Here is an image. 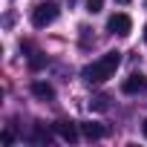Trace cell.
<instances>
[{"label":"cell","mask_w":147,"mask_h":147,"mask_svg":"<svg viewBox=\"0 0 147 147\" xmlns=\"http://www.w3.org/2000/svg\"><path fill=\"white\" fill-rule=\"evenodd\" d=\"M118 63H121V52H118V49H113V52L101 55L98 61H92L90 66H84V78H87L90 84H104L107 78H113V75H115Z\"/></svg>","instance_id":"cell-1"},{"label":"cell","mask_w":147,"mask_h":147,"mask_svg":"<svg viewBox=\"0 0 147 147\" xmlns=\"http://www.w3.org/2000/svg\"><path fill=\"white\" fill-rule=\"evenodd\" d=\"M58 18V0H40L32 9V26L35 29H46L49 23H55Z\"/></svg>","instance_id":"cell-2"},{"label":"cell","mask_w":147,"mask_h":147,"mask_svg":"<svg viewBox=\"0 0 147 147\" xmlns=\"http://www.w3.org/2000/svg\"><path fill=\"white\" fill-rule=\"evenodd\" d=\"M52 130H55V136H61V138L69 141V144H75V141H78V124H72V121H66V118L55 121Z\"/></svg>","instance_id":"cell-3"},{"label":"cell","mask_w":147,"mask_h":147,"mask_svg":"<svg viewBox=\"0 0 147 147\" xmlns=\"http://www.w3.org/2000/svg\"><path fill=\"white\" fill-rule=\"evenodd\" d=\"M107 29H110L113 35H121V38H124V35H130L133 20H130V15H121V12H118V15H113V18L107 20Z\"/></svg>","instance_id":"cell-4"},{"label":"cell","mask_w":147,"mask_h":147,"mask_svg":"<svg viewBox=\"0 0 147 147\" xmlns=\"http://www.w3.org/2000/svg\"><path fill=\"white\" fill-rule=\"evenodd\" d=\"M144 90V75H141V72H133V75L121 84V92L124 95H136V92H141Z\"/></svg>","instance_id":"cell-5"},{"label":"cell","mask_w":147,"mask_h":147,"mask_svg":"<svg viewBox=\"0 0 147 147\" xmlns=\"http://www.w3.org/2000/svg\"><path fill=\"white\" fill-rule=\"evenodd\" d=\"M32 95L40 98V101H52V98H55V90H52L46 81H35V84H32Z\"/></svg>","instance_id":"cell-6"},{"label":"cell","mask_w":147,"mask_h":147,"mask_svg":"<svg viewBox=\"0 0 147 147\" xmlns=\"http://www.w3.org/2000/svg\"><path fill=\"white\" fill-rule=\"evenodd\" d=\"M81 133H84L90 141H95V138H104L107 130H104L101 124H95V121H87V124H81Z\"/></svg>","instance_id":"cell-7"},{"label":"cell","mask_w":147,"mask_h":147,"mask_svg":"<svg viewBox=\"0 0 147 147\" xmlns=\"http://www.w3.org/2000/svg\"><path fill=\"white\" fill-rule=\"evenodd\" d=\"M110 104H107V95H95V98H90V110H98V113H104Z\"/></svg>","instance_id":"cell-8"},{"label":"cell","mask_w":147,"mask_h":147,"mask_svg":"<svg viewBox=\"0 0 147 147\" xmlns=\"http://www.w3.org/2000/svg\"><path fill=\"white\" fill-rule=\"evenodd\" d=\"M101 6H104V0H87V12H90V15L101 12Z\"/></svg>","instance_id":"cell-9"},{"label":"cell","mask_w":147,"mask_h":147,"mask_svg":"<svg viewBox=\"0 0 147 147\" xmlns=\"http://www.w3.org/2000/svg\"><path fill=\"white\" fill-rule=\"evenodd\" d=\"M141 133H144V138H147V118H144V124H141Z\"/></svg>","instance_id":"cell-10"},{"label":"cell","mask_w":147,"mask_h":147,"mask_svg":"<svg viewBox=\"0 0 147 147\" xmlns=\"http://www.w3.org/2000/svg\"><path fill=\"white\" fill-rule=\"evenodd\" d=\"M144 40H147V23H144Z\"/></svg>","instance_id":"cell-11"},{"label":"cell","mask_w":147,"mask_h":147,"mask_svg":"<svg viewBox=\"0 0 147 147\" xmlns=\"http://www.w3.org/2000/svg\"><path fill=\"white\" fill-rule=\"evenodd\" d=\"M118 3H130V0H118Z\"/></svg>","instance_id":"cell-12"},{"label":"cell","mask_w":147,"mask_h":147,"mask_svg":"<svg viewBox=\"0 0 147 147\" xmlns=\"http://www.w3.org/2000/svg\"><path fill=\"white\" fill-rule=\"evenodd\" d=\"M66 3H72V0H66Z\"/></svg>","instance_id":"cell-13"}]
</instances>
